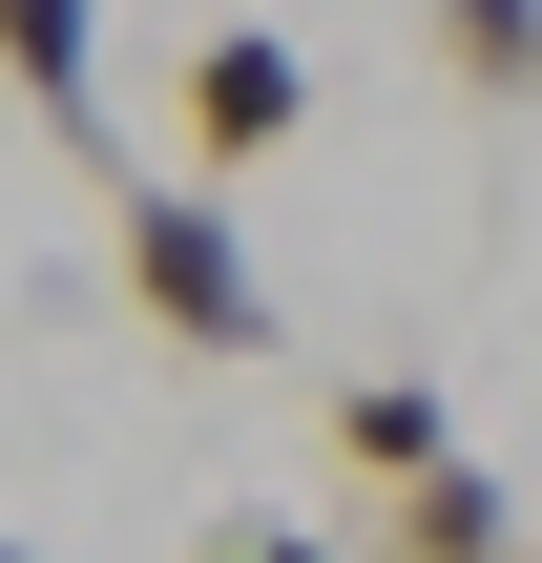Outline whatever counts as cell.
Listing matches in <instances>:
<instances>
[{
  "label": "cell",
  "instance_id": "1",
  "mask_svg": "<svg viewBox=\"0 0 542 563\" xmlns=\"http://www.w3.org/2000/svg\"><path fill=\"white\" fill-rule=\"evenodd\" d=\"M125 313H146L167 355H272V292H251L230 209H209V188H146V167H125Z\"/></svg>",
  "mask_w": 542,
  "mask_h": 563
},
{
  "label": "cell",
  "instance_id": "2",
  "mask_svg": "<svg viewBox=\"0 0 542 563\" xmlns=\"http://www.w3.org/2000/svg\"><path fill=\"white\" fill-rule=\"evenodd\" d=\"M167 104H188V167H272V146H313V63H292L272 21H209Z\"/></svg>",
  "mask_w": 542,
  "mask_h": 563
},
{
  "label": "cell",
  "instance_id": "3",
  "mask_svg": "<svg viewBox=\"0 0 542 563\" xmlns=\"http://www.w3.org/2000/svg\"><path fill=\"white\" fill-rule=\"evenodd\" d=\"M355 563H522L501 460H418V481H376V543H355Z\"/></svg>",
  "mask_w": 542,
  "mask_h": 563
},
{
  "label": "cell",
  "instance_id": "4",
  "mask_svg": "<svg viewBox=\"0 0 542 563\" xmlns=\"http://www.w3.org/2000/svg\"><path fill=\"white\" fill-rule=\"evenodd\" d=\"M0 84H21L63 146H104V0H0Z\"/></svg>",
  "mask_w": 542,
  "mask_h": 563
},
{
  "label": "cell",
  "instance_id": "5",
  "mask_svg": "<svg viewBox=\"0 0 542 563\" xmlns=\"http://www.w3.org/2000/svg\"><path fill=\"white\" fill-rule=\"evenodd\" d=\"M334 460H355V481H418V460H460V418H439L418 376H334Z\"/></svg>",
  "mask_w": 542,
  "mask_h": 563
},
{
  "label": "cell",
  "instance_id": "6",
  "mask_svg": "<svg viewBox=\"0 0 542 563\" xmlns=\"http://www.w3.org/2000/svg\"><path fill=\"white\" fill-rule=\"evenodd\" d=\"M439 63L480 104H542V0H439Z\"/></svg>",
  "mask_w": 542,
  "mask_h": 563
},
{
  "label": "cell",
  "instance_id": "7",
  "mask_svg": "<svg viewBox=\"0 0 542 563\" xmlns=\"http://www.w3.org/2000/svg\"><path fill=\"white\" fill-rule=\"evenodd\" d=\"M209 563H355V543H313V522H209Z\"/></svg>",
  "mask_w": 542,
  "mask_h": 563
},
{
  "label": "cell",
  "instance_id": "8",
  "mask_svg": "<svg viewBox=\"0 0 542 563\" xmlns=\"http://www.w3.org/2000/svg\"><path fill=\"white\" fill-rule=\"evenodd\" d=\"M0 563H42V543H0Z\"/></svg>",
  "mask_w": 542,
  "mask_h": 563
},
{
  "label": "cell",
  "instance_id": "9",
  "mask_svg": "<svg viewBox=\"0 0 542 563\" xmlns=\"http://www.w3.org/2000/svg\"><path fill=\"white\" fill-rule=\"evenodd\" d=\"M522 563H542V522H522Z\"/></svg>",
  "mask_w": 542,
  "mask_h": 563
}]
</instances>
